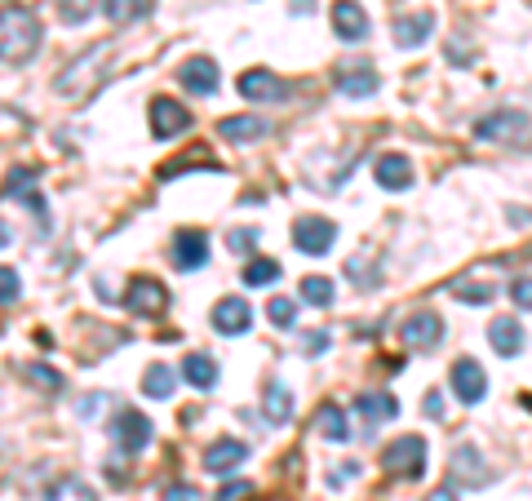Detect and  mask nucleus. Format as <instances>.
Returning a JSON list of instances; mask_svg holds the SVG:
<instances>
[{
	"label": "nucleus",
	"mask_w": 532,
	"mask_h": 501,
	"mask_svg": "<svg viewBox=\"0 0 532 501\" xmlns=\"http://www.w3.org/2000/svg\"><path fill=\"white\" fill-rule=\"evenodd\" d=\"M262 413H266V422L271 426H284L293 417V391L284 382H271L266 386V395H262Z\"/></svg>",
	"instance_id": "nucleus-26"
},
{
	"label": "nucleus",
	"mask_w": 532,
	"mask_h": 501,
	"mask_svg": "<svg viewBox=\"0 0 532 501\" xmlns=\"http://www.w3.org/2000/svg\"><path fill=\"white\" fill-rule=\"evenodd\" d=\"M435 32V14L431 9H422V14H413V18H399L395 23V40H399V49H422L426 45V36Z\"/></svg>",
	"instance_id": "nucleus-23"
},
{
	"label": "nucleus",
	"mask_w": 532,
	"mask_h": 501,
	"mask_svg": "<svg viewBox=\"0 0 532 501\" xmlns=\"http://www.w3.org/2000/svg\"><path fill=\"white\" fill-rule=\"evenodd\" d=\"M18 377H23V382H36L40 391H49V395H63V373H54V368L49 364H23L18 368Z\"/></svg>",
	"instance_id": "nucleus-31"
},
{
	"label": "nucleus",
	"mask_w": 532,
	"mask_h": 501,
	"mask_svg": "<svg viewBox=\"0 0 532 501\" xmlns=\"http://www.w3.org/2000/svg\"><path fill=\"white\" fill-rule=\"evenodd\" d=\"M266 320H271L275 329H293V324H298V306L289 298H271L266 302Z\"/></svg>",
	"instance_id": "nucleus-34"
},
{
	"label": "nucleus",
	"mask_w": 532,
	"mask_h": 501,
	"mask_svg": "<svg viewBox=\"0 0 532 501\" xmlns=\"http://www.w3.org/2000/svg\"><path fill=\"white\" fill-rule=\"evenodd\" d=\"M0 284H5V289H0V302L14 306V302H18V293H23V280H18V271H14V267H5V271H0Z\"/></svg>",
	"instance_id": "nucleus-37"
},
{
	"label": "nucleus",
	"mask_w": 532,
	"mask_h": 501,
	"mask_svg": "<svg viewBox=\"0 0 532 501\" xmlns=\"http://www.w3.org/2000/svg\"><path fill=\"white\" fill-rule=\"evenodd\" d=\"M355 413L364 417V422H391V417L399 413V404H395V395H386V391H373V395H355Z\"/></svg>",
	"instance_id": "nucleus-25"
},
{
	"label": "nucleus",
	"mask_w": 532,
	"mask_h": 501,
	"mask_svg": "<svg viewBox=\"0 0 532 501\" xmlns=\"http://www.w3.org/2000/svg\"><path fill=\"white\" fill-rule=\"evenodd\" d=\"M142 395H147V400H169L173 395V368L169 364H147V373H142Z\"/></svg>",
	"instance_id": "nucleus-30"
},
{
	"label": "nucleus",
	"mask_w": 532,
	"mask_h": 501,
	"mask_svg": "<svg viewBox=\"0 0 532 501\" xmlns=\"http://www.w3.org/2000/svg\"><path fill=\"white\" fill-rule=\"evenodd\" d=\"M209 320H213V333H222V337H244L253 329V311L244 298H222L213 306Z\"/></svg>",
	"instance_id": "nucleus-12"
},
{
	"label": "nucleus",
	"mask_w": 532,
	"mask_h": 501,
	"mask_svg": "<svg viewBox=\"0 0 532 501\" xmlns=\"http://www.w3.org/2000/svg\"><path fill=\"white\" fill-rule=\"evenodd\" d=\"M151 9H156V0H102V14H107L116 27L142 23V18H147Z\"/></svg>",
	"instance_id": "nucleus-27"
},
{
	"label": "nucleus",
	"mask_w": 532,
	"mask_h": 501,
	"mask_svg": "<svg viewBox=\"0 0 532 501\" xmlns=\"http://www.w3.org/2000/svg\"><path fill=\"white\" fill-rule=\"evenodd\" d=\"M249 493H253V484H244V479H235V484H222L218 501H240V497H249Z\"/></svg>",
	"instance_id": "nucleus-40"
},
{
	"label": "nucleus",
	"mask_w": 532,
	"mask_h": 501,
	"mask_svg": "<svg viewBox=\"0 0 532 501\" xmlns=\"http://www.w3.org/2000/svg\"><path fill=\"white\" fill-rule=\"evenodd\" d=\"M244 457H249V444H244V439L222 435V439H213V444L204 448V470H209V475H231Z\"/></svg>",
	"instance_id": "nucleus-14"
},
{
	"label": "nucleus",
	"mask_w": 532,
	"mask_h": 501,
	"mask_svg": "<svg viewBox=\"0 0 532 501\" xmlns=\"http://www.w3.org/2000/svg\"><path fill=\"white\" fill-rule=\"evenodd\" d=\"M227 240H231L235 253H249V244H258V231H253V227H240V231H231Z\"/></svg>",
	"instance_id": "nucleus-39"
},
{
	"label": "nucleus",
	"mask_w": 532,
	"mask_h": 501,
	"mask_svg": "<svg viewBox=\"0 0 532 501\" xmlns=\"http://www.w3.org/2000/svg\"><path fill=\"white\" fill-rule=\"evenodd\" d=\"M337 240V227L329 218H315V213H306V218L293 222V244L306 253V258H324V253L333 249Z\"/></svg>",
	"instance_id": "nucleus-5"
},
{
	"label": "nucleus",
	"mask_w": 532,
	"mask_h": 501,
	"mask_svg": "<svg viewBox=\"0 0 532 501\" xmlns=\"http://www.w3.org/2000/svg\"><path fill=\"white\" fill-rule=\"evenodd\" d=\"M58 14H63V23H85L89 14H94V0H58Z\"/></svg>",
	"instance_id": "nucleus-36"
},
{
	"label": "nucleus",
	"mask_w": 532,
	"mask_h": 501,
	"mask_svg": "<svg viewBox=\"0 0 532 501\" xmlns=\"http://www.w3.org/2000/svg\"><path fill=\"white\" fill-rule=\"evenodd\" d=\"M151 422L138 413V408H120L116 417H111V439H116V448H125V453H142V448L151 444Z\"/></svg>",
	"instance_id": "nucleus-6"
},
{
	"label": "nucleus",
	"mask_w": 532,
	"mask_h": 501,
	"mask_svg": "<svg viewBox=\"0 0 532 501\" xmlns=\"http://www.w3.org/2000/svg\"><path fill=\"white\" fill-rule=\"evenodd\" d=\"M315 431H320L329 444H346L351 439V426H346V413L337 404H320V413H315Z\"/></svg>",
	"instance_id": "nucleus-28"
},
{
	"label": "nucleus",
	"mask_w": 532,
	"mask_h": 501,
	"mask_svg": "<svg viewBox=\"0 0 532 501\" xmlns=\"http://www.w3.org/2000/svg\"><path fill=\"white\" fill-rule=\"evenodd\" d=\"M510 302H515L519 311H532V280H515V284H510Z\"/></svg>",
	"instance_id": "nucleus-38"
},
{
	"label": "nucleus",
	"mask_w": 532,
	"mask_h": 501,
	"mask_svg": "<svg viewBox=\"0 0 532 501\" xmlns=\"http://www.w3.org/2000/svg\"><path fill=\"white\" fill-rule=\"evenodd\" d=\"M448 475H453V484H462V488H479L493 479V470L484 466V453H479L475 444H457L453 462H448Z\"/></svg>",
	"instance_id": "nucleus-9"
},
{
	"label": "nucleus",
	"mask_w": 532,
	"mask_h": 501,
	"mask_svg": "<svg viewBox=\"0 0 532 501\" xmlns=\"http://www.w3.org/2000/svg\"><path fill=\"white\" fill-rule=\"evenodd\" d=\"M333 85H337V94H346V98H368V94H377V71L373 63H342L333 71Z\"/></svg>",
	"instance_id": "nucleus-13"
},
{
	"label": "nucleus",
	"mask_w": 532,
	"mask_h": 501,
	"mask_svg": "<svg viewBox=\"0 0 532 501\" xmlns=\"http://www.w3.org/2000/svg\"><path fill=\"white\" fill-rule=\"evenodd\" d=\"M475 138L479 142H524L532 138V120H528V111H519V107H497V111H488L484 120H475Z\"/></svg>",
	"instance_id": "nucleus-3"
},
{
	"label": "nucleus",
	"mask_w": 532,
	"mask_h": 501,
	"mask_svg": "<svg viewBox=\"0 0 532 501\" xmlns=\"http://www.w3.org/2000/svg\"><path fill=\"white\" fill-rule=\"evenodd\" d=\"M178 80H182V89H191V94H196V98L218 94V85H222L218 63H213V58H191V63H182Z\"/></svg>",
	"instance_id": "nucleus-18"
},
{
	"label": "nucleus",
	"mask_w": 532,
	"mask_h": 501,
	"mask_svg": "<svg viewBox=\"0 0 532 501\" xmlns=\"http://www.w3.org/2000/svg\"><path fill=\"white\" fill-rule=\"evenodd\" d=\"M182 129H191V111L182 107V102H173V98H156V102H151V134H156L160 142L178 138Z\"/></svg>",
	"instance_id": "nucleus-11"
},
{
	"label": "nucleus",
	"mask_w": 532,
	"mask_h": 501,
	"mask_svg": "<svg viewBox=\"0 0 532 501\" xmlns=\"http://www.w3.org/2000/svg\"><path fill=\"white\" fill-rule=\"evenodd\" d=\"M333 32L337 40H346V45H360L368 36V14L360 0H337L333 5Z\"/></svg>",
	"instance_id": "nucleus-15"
},
{
	"label": "nucleus",
	"mask_w": 532,
	"mask_h": 501,
	"mask_svg": "<svg viewBox=\"0 0 532 501\" xmlns=\"http://www.w3.org/2000/svg\"><path fill=\"white\" fill-rule=\"evenodd\" d=\"M36 49H40V18L18 0H5V9H0V58H5V67L32 63Z\"/></svg>",
	"instance_id": "nucleus-1"
},
{
	"label": "nucleus",
	"mask_w": 532,
	"mask_h": 501,
	"mask_svg": "<svg viewBox=\"0 0 532 501\" xmlns=\"http://www.w3.org/2000/svg\"><path fill=\"white\" fill-rule=\"evenodd\" d=\"M302 302L329 306L333 302V280H324V275H306V280H302Z\"/></svg>",
	"instance_id": "nucleus-33"
},
{
	"label": "nucleus",
	"mask_w": 532,
	"mask_h": 501,
	"mask_svg": "<svg viewBox=\"0 0 532 501\" xmlns=\"http://www.w3.org/2000/svg\"><path fill=\"white\" fill-rule=\"evenodd\" d=\"M426 501H457V493H453V488H435V493L426 497Z\"/></svg>",
	"instance_id": "nucleus-44"
},
{
	"label": "nucleus",
	"mask_w": 532,
	"mask_h": 501,
	"mask_svg": "<svg viewBox=\"0 0 532 501\" xmlns=\"http://www.w3.org/2000/svg\"><path fill=\"white\" fill-rule=\"evenodd\" d=\"M200 497H204L200 488H187V484H173L165 493V501H200Z\"/></svg>",
	"instance_id": "nucleus-42"
},
{
	"label": "nucleus",
	"mask_w": 532,
	"mask_h": 501,
	"mask_svg": "<svg viewBox=\"0 0 532 501\" xmlns=\"http://www.w3.org/2000/svg\"><path fill=\"white\" fill-rule=\"evenodd\" d=\"M311 9H315L311 0H293V14H311Z\"/></svg>",
	"instance_id": "nucleus-45"
},
{
	"label": "nucleus",
	"mask_w": 532,
	"mask_h": 501,
	"mask_svg": "<svg viewBox=\"0 0 532 501\" xmlns=\"http://www.w3.org/2000/svg\"><path fill=\"white\" fill-rule=\"evenodd\" d=\"M488 342H493V351H497V355L515 360V355L524 351V324H519L515 315H501V320L488 324Z\"/></svg>",
	"instance_id": "nucleus-20"
},
{
	"label": "nucleus",
	"mask_w": 532,
	"mask_h": 501,
	"mask_svg": "<svg viewBox=\"0 0 532 501\" xmlns=\"http://www.w3.org/2000/svg\"><path fill=\"white\" fill-rule=\"evenodd\" d=\"M116 49H120L116 40H102V45H94L89 54H80L76 63H71V67L63 71V76L54 80V89H58L63 98H89V94H94V89L102 85V80L111 76L107 63L116 58Z\"/></svg>",
	"instance_id": "nucleus-2"
},
{
	"label": "nucleus",
	"mask_w": 532,
	"mask_h": 501,
	"mask_svg": "<svg viewBox=\"0 0 532 501\" xmlns=\"http://www.w3.org/2000/svg\"><path fill=\"white\" fill-rule=\"evenodd\" d=\"M399 337H404V346H413V351H426V346H435L439 337H444V320L431 311H417L399 324Z\"/></svg>",
	"instance_id": "nucleus-16"
},
{
	"label": "nucleus",
	"mask_w": 532,
	"mask_h": 501,
	"mask_svg": "<svg viewBox=\"0 0 532 501\" xmlns=\"http://www.w3.org/2000/svg\"><path fill=\"white\" fill-rule=\"evenodd\" d=\"M5 196H9V200H18V204H27V209H32L40 222H49V204H45V196H40V178H36V169H9V178H5Z\"/></svg>",
	"instance_id": "nucleus-10"
},
{
	"label": "nucleus",
	"mask_w": 532,
	"mask_h": 501,
	"mask_svg": "<svg viewBox=\"0 0 532 501\" xmlns=\"http://www.w3.org/2000/svg\"><path fill=\"white\" fill-rule=\"evenodd\" d=\"M426 413H431V417H444V400H439V395L431 391V395H426Z\"/></svg>",
	"instance_id": "nucleus-43"
},
{
	"label": "nucleus",
	"mask_w": 532,
	"mask_h": 501,
	"mask_svg": "<svg viewBox=\"0 0 532 501\" xmlns=\"http://www.w3.org/2000/svg\"><path fill=\"white\" fill-rule=\"evenodd\" d=\"M240 94L249 102H280L284 94H289V85H284L280 76H271V71H244L240 76Z\"/></svg>",
	"instance_id": "nucleus-19"
},
{
	"label": "nucleus",
	"mask_w": 532,
	"mask_h": 501,
	"mask_svg": "<svg viewBox=\"0 0 532 501\" xmlns=\"http://www.w3.org/2000/svg\"><path fill=\"white\" fill-rule=\"evenodd\" d=\"M271 134V125H266L262 116H227V120H218V138H227V142H258Z\"/></svg>",
	"instance_id": "nucleus-22"
},
{
	"label": "nucleus",
	"mask_w": 532,
	"mask_h": 501,
	"mask_svg": "<svg viewBox=\"0 0 532 501\" xmlns=\"http://www.w3.org/2000/svg\"><path fill=\"white\" fill-rule=\"evenodd\" d=\"M373 178H377V187H386V191H408L413 187V165H408V156H382L377 160V169H373Z\"/></svg>",
	"instance_id": "nucleus-21"
},
{
	"label": "nucleus",
	"mask_w": 532,
	"mask_h": 501,
	"mask_svg": "<svg viewBox=\"0 0 532 501\" xmlns=\"http://www.w3.org/2000/svg\"><path fill=\"white\" fill-rule=\"evenodd\" d=\"M324 346H329V333H306L302 337V351L306 355H324Z\"/></svg>",
	"instance_id": "nucleus-41"
},
{
	"label": "nucleus",
	"mask_w": 532,
	"mask_h": 501,
	"mask_svg": "<svg viewBox=\"0 0 532 501\" xmlns=\"http://www.w3.org/2000/svg\"><path fill=\"white\" fill-rule=\"evenodd\" d=\"M453 298L470 302V306H488V302H493V289H488V284H475V280H457L453 284Z\"/></svg>",
	"instance_id": "nucleus-35"
},
{
	"label": "nucleus",
	"mask_w": 532,
	"mask_h": 501,
	"mask_svg": "<svg viewBox=\"0 0 532 501\" xmlns=\"http://www.w3.org/2000/svg\"><path fill=\"white\" fill-rule=\"evenodd\" d=\"M382 470L391 479H422L426 475V439L422 435H399L395 444H386L382 453Z\"/></svg>",
	"instance_id": "nucleus-4"
},
{
	"label": "nucleus",
	"mask_w": 532,
	"mask_h": 501,
	"mask_svg": "<svg viewBox=\"0 0 532 501\" xmlns=\"http://www.w3.org/2000/svg\"><path fill=\"white\" fill-rule=\"evenodd\" d=\"M165 306H169V289L160 280H151V275L129 280L125 311H133V315H165Z\"/></svg>",
	"instance_id": "nucleus-8"
},
{
	"label": "nucleus",
	"mask_w": 532,
	"mask_h": 501,
	"mask_svg": "<svg viewBox=\"0 0 532 501\" xmlns=\"http://www.w3.org/2000/svg\"><path fill=\"white\" fill-rule=\"evenodd\" d=\"M182 377H187L196 391H213V386H218V360L204 351L187 355V360H182Z\"/></svg>",
	"instance_id": "nucleus-24"
},
{
	"label": "nucleus",
	"mask_w": 532,
	"mask_h": 501,
	"mask_svg": "<svg viewBox=\"0 0 532 501\" xmlns=\"http://www.w3.org/2000/svg\"><path fill=\"white\" fill-rule=\"evenodd\" d=\"M45 501H98V493L80 475H63L45 488Z\"/></svg>",
	"instance_id": "nucleus-29"
},
{
	"label": "nucleus",
	"mask_w": 532,
	"mask_h": 501,
	"mask_svg": "<svg viewBox=\"0 0 532 501\" xmlns=\"http://www.w3.org/2000/svg\"><path fill=\"white\" fill-rule=\"evenodd\" d=\"M169 258H173V267H178V271H204V267H209V235L196 231V227L178 231V235H173Z\"/></svg>",
	"instance_id": "nucleus-7"
},
{
	"label": "nucleus",
	"mask_w": 532,
	"mask_h": 501,
	"mask_svg": "<svg viewBox=\"0 0 532 501\" xmlns=\"http://www.w3.org/2000/svg\"><path fill=\"white\" fill-rule=\"evenodd\" d=\"M453 395L462 404H479L488 395V373L479 368V360H457L453 364Z\"/></svg>",
	"instance_id": "nucleus-17"
},
{
	"label": "nucleus",
	"mask_w": 532,
	"mask_h": 501,
	"mask_svg": "<svg viewBox=\"0 0 532 501\" xmlns=\"http://www.w3.org/2000/svg\"><path fill=\"white\" fill-rule=\"evenodd\" d=\"M280 280V262L275 258H253L249 267H244V284L249 289H266V284H275Z\"/></svg>",
	"instance_id": "nucleus-32"
}]
</instances>
